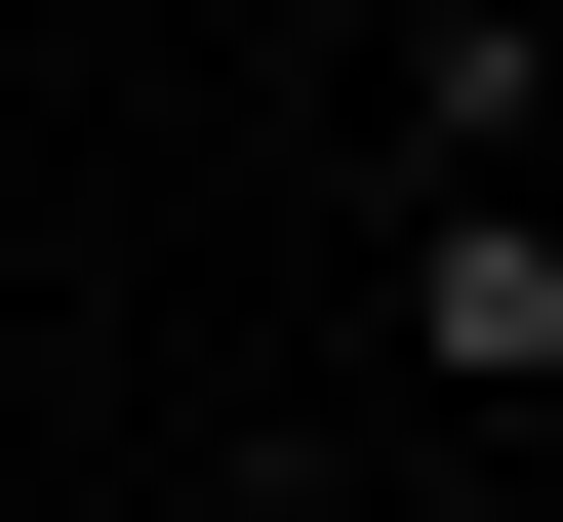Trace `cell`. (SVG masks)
Masks as SVG:
<instances>
[{"mask_svg":"<svg viewBox=\"0 0 563 522\" xmlns=\"http://www.w3.org/2000/svg\"><path fill=\"white\" fill-rule=\"evenodd\" d=\"M201 522H322V482H201Z\"/></svg>","mask_w":563,"mask_h":522,"instance_id":"obj_2","label":"cell"},{"mask_svg":"<svg viewBox=\"0 0 563 522\" xmlns=\"http://www.w3.org/2000/svg\"><path fill=\"white\" fill-rule=\"evenodd\" d=\"M402 362H443V402H563V201L402 162Z\"/></svg>","mask_w":563,"mask_h":522,"instance_id":"obj_1","label":"cell"}]
</instances>
